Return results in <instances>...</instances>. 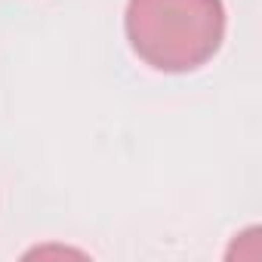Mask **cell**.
<instances>
[{
  "instance_id": "6da1fadb",
  "label": "cell",
  "mask_w": 262,
  "mask_h": 262,
  "mask_svg": "<svg viewBox=\"0 0 262 262\" xmlns=\"http://www.w3.org/2000/svg\"><path fill=\"white\" fill-rule=\"evenodd\" d=\"M123 28L133 53L148 68L185 74L219 53L225 7L222 0H129Z\"/></svg>"
}]
</instances>
